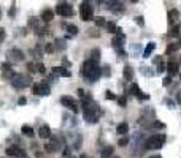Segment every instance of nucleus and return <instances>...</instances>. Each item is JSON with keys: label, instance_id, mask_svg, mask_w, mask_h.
Here are the masks:
<instances>
[{"label": "nucleus", "instance_id": "1", "mask_svg": "<svg viewBox=\"0 0 181 158\" xmlns=\"http://www.w3.org/2000/svg\"><path fill=\"white\" fill-rule=\"evenodd\" d=\"M81 74L87 79V81L94 82V81H97V79L100 78L102 71H100V68H99V65H97V62H94L92 59H89V60H86V62L83 63Z\"/></svg>", "mask_w": 181, "mask_h": 158}, {"label": "nucleus", "instance_id": "2", "mask_svg": "<svg viewBox=\"0 0 181 158\" xmlns=\"http://www.w3.org/2000/svg\"><path fill=\"white\" fill-rule=\"evenodd\" d=\"M83 114H84V119L89 123L97 122V119H99V104L94 103L91 98H87L86 101H83Z\"/></svg>", "mask_w": 181, "mask_h": 158}, {"label": "nucleus", "instance_id": "3", "mask_svg": "<svg viewBox=\"0 0 181 158\" xmlns=\"http://www.w3.org/2000/svg\"><path fill=\"white\" fill-rule=\"evenodd\" d=\"M11 84L15 89H26L32 84V78L29 74H15V78L11 79Z\"/></svg>", "mask_w": 181, "mask_h": 158}, {"label": "nucleus", "instance_id": "4", "mask_svg": "<svg viewBox=\"0 0 181 158\" xmlns=\"http://www.w3.org/2000/svg\"><path fill=\"white\" fill-rule=\"evenodd\" d=\"M165 142V134H152L151 138L146 139L148 149H160Z\"/></svg>", "mask_w": 181, "mask_h": 158}, {"label": "nucleus", "instance_id": "5", "mask_svg": "<svg viewBox=\"0 0 181 158\" xmlns=\"http://www.w3.org/2000/svg\"><path fill=\"white\" fill-rule=\"evenodd\" d=\"M80 14L83 21H92V16H94V10H92L89 2H83L80 7Z\"/></svg>", "mask_w": 181, "mask_h": 158}, {"label": "nucleus", "instance_id": "6", "mask_svg": "<svg viewBox=\"0 0 181 158\" xmlns=\"http://www.w3.org/2000/svg\"><path fill=\"white\" fill-rule=\"evenodd\" d=\"M56 13L57 14H60V16H72L73 14V8H72V5L70 3H67V2H60V3H57L56 5Z\"/></svg>", "mask_w": 181, "mask_h": 158}, {"label": "nucleus", "instance_id": "7", "mask_svg": "<svg viewBox=\"0 0 181 158\" xmlns=\"http://www.w3.org/2000/svg\"><path fill=\"white\" fill-rule=\"evenodd\" d=\"M60 103H62L64 106H67V108H70L73 112H78V104H76V101L70 98V96H62L60 98Z\"/></svg>", "mask_w": 181, "mask_h": 158}, {"label": "nucleus", "instance_id": "8", "mask_svg": "<svg viewBox=\"0 0 181 158\" xmlns=\"http://www.w3.org/2000/svg\"><path fill=\"white\" fill-rule=\"evenodd\" d=\"M11 60H15V62H22L24 60V52H22L21 49H11L10 52H8Z\"/></svg>", "mask_w": 181, "mask_h": 158}, {"label": "nucleus", "instance_id": "9", "mask_svg": "<svg viewBox=\"0 0 181 158\" xmlns=\"http://www.w3.org/2000/svg\"><path fill=\"white\" fill-rule=\"evenodd\" d=\"M178 68H180V67H178V63L173 62V60H170V62L167 63V71H169L170 76H175V74H178V73H180V70H178Z\"/></svg>", "mask_w": 181, "mask_h": 158}, {"label": "nucleus", "instance_id": "10", "mask_svg": "<svg viewBox=\"0 0 181 158\" xmlns=\"http://www.w3.org/2000/svg\"><path fill=\"white\" fill-rule=\"evenodd\" d=\"M130 92H132V95L138 96L140 100H148V95H146V93H143V92L140 90V87H138L137 84H132V87H130Z\"/></svg>", "mask_w": 181, "mask_h": 158}, {"label": "nucleus", "instance_id": "11", "mask_svg": "<svg viewBox=\"0 0 181 158\" xmlns=\"http://www.w3.org/2000/svg\"><path fill=\"white\" fill-rule=\"evenodd\" d=\"M124 40H126V36H124V33H121V29H118V33H116V36L113 38V46H114V48L122 46Z\"/></svg>", "mask_w": 181, "mask_h": 158}, {"label": "nucleus", "instance_id": "12", "mask_svg": "<svg viewBox=\"0 0 181 158\" xmlns=\"http://www.w3.org/2000/svg\"><path fill=\"white\" fill-rule=\"evenodd\" d=\"M53 73H54V76L57 74V76H62V78H70V71L65 70L64 67H54L53 68Z\"/></svg>", "mask_w": 181, "mask_h": 158}, {"label": "nucleus", "instance_id": "13", "mask_svg": "<svg viewBox=\"0 0 181 158\" xmlns=\"http://www.w3.org/2000/svg\"><path fill=\"white\" fill-rule=\"evenodd\" d=\"M38 136H40L41 139H48V138H51V128L48 127V125H43V127H40V130H38Z\"/></svg>", "mask_w": 181, "mask_h": 158}, {"label": "nucleus", "instance_id": "14", "mask_svg": "<svg viewBox=\"0 0 181 158\" xmlns=\"http://www.w3.org/2000/svg\"><path fill=\"white\" fill-rule=\"evenodd\" d=\"M116 131H118V134H127V133H129V123H127V122L119 123L118 128H116Z\"/></svg>", "mask_w": 181, "mask_h": 158}, {"label": "nucleus", "instance_id": "15", "mask_svg": "<svg viewBox=\"0 0 181 158\" xmlns=\"http://www.w3.org/2000/svg\"><path fill=\"white\" fill-rule=\"evenodd\" d=\"M41 19H43L45 22L53 21V19H54V13L51 11V10H45L43 13H41Z\"/></svg>", "mask_w": 181, "mask_h": 158}, {"label": "nucleus", "instance_id": "16", "mask_svg": "<svg viewBox=\"0 0 181 158\" xmlns=\"http://www.w3.org/2000/svg\"><path fill=\"white\" fill-rule=\"evenodd\" d=\"M122 74H124V79H126V81H132V79H133V70H132V67H126V68H124V71H122Z\"/></svg>", "mask_w": 181, "mask_h": 158}, {"label": "nucleus", "instance_id": "17", "mask_svg": "<svg viewBox=\"0 0 181 158\" xmlns=\"http://www.w3.org/2000/svg\"><path fill=\"white\" fill-rule=\"evenodd\" d=\"M21 133L22 134H26V136H34V128L30 127V125H22V128H21Z\"/></svg>", "mask_w": 181, "mask_h": 158}, {"label": "nucleus", "instance_id": "18", "mask_svg": "<svg viewBox=\"0 0 181 158\" xmlns=\"http://www.w3.org/2000/svg\"><path fill=\"white\" fill-rule=\"evenodd\" d=\"M113 152H114V149L111 147V146H108V147H105L103 150H102L100 155H102V158H110L111 155H113Z\"/></svg>", "mask_w": 181, "mask_h": 158}, {"label": "nucleus", "instance_id": "19", "mask_svg": "<svg viewBox=\"0 0 181 158\" xmlns=\"http://www.w3.org/2000/svg\"><path fill=\"white\" fill-rule=\"evenodd\" d=\"M40 92H41V95H49V92H51V89H49V86L46 84V82H40Z\"/></svg>", "mask_w": 181, "mask_h": 158}, {"label": "nucleus", "instance_id": "20", "mask_svg": "<svg viewBox=\"0 0 181 158\" xmlns=\"http://www.w3.org/2000/svg\"><path fill=\"white\" fill-rule=\"evenodd\" d=\"M176 19H178V11H176V10H170L169 11V22H170V24H173Z\"/></svg>", "mask_w": 181, "mask_h": 158}, {"label": "nucleus", "instance_id": "21", "mask_svg": "<svg viewBox=\"0 0 181 158\" xmlns=\"http://www.w3.org/2000/svg\"><path fill=\"white\" fill-rule=\"evenodd\" d=\"M178 48H180V44H178V43H171V44H169V46H167V54L176 52V51H178Z\"/></svg>", "mask_w": 181, "mask_h": 158}, {"label": "nucleus", "instance_id": "22", "mask_svg": "<svg viewBox=\"0 0 181 158\" xmlns=\"http://www.w3.org/2000/svg\"><path fill=\"white\" fill-rule=\"evenodd\" d=\"M106 29H108L110 33H118V27H116V24H113V22H106Z\"/></svg>", "mask_w": 181, "mask_h": 158}, {"label": "nucleus", "instance_id": "23", "mask_svg": "<svg viewBox=\"0 0 181 158\" xmlns=\"http://www.w3.org/2000/svg\"><path fill=\"white\" fill-rule=\"evenodd\" d=\"M94 21H95V25H97V27H103V25H106L105 17H102V16H97Z\"/></svg>", "mask_w": 181, "mask_h": 158}, {"label": "nucleus", "instance_id": "24", "mask_svg": "<svg viewBox=\"0 0 181 158\" xmlns=\"http://www.w3.org/2000/svg\"><path fill=\"white\" fill-rule=\"evenodd\" d=\"M154 48H156V44H154V43H149V44L146 46V49H145V54H143V55H145V57H148V55H149V54L152 52V51H154Z\"/></svg>", "mask_w": 181, "mask_h": 158}, {"label": "nucleus", "instance_id": "25", "mask_svg": "<svg viewBox=\"0 0 181 158\" xmlns=\"http://www.w3.org/2000/svg\"><path fill=\"white\" fill-rule=\"evenodd\" d=\"M67 32H68L70 35H76V33H78V27L73 25V24H68V25H67Z\"/></svg>", "mask_w": 181, "mask_h": 158}, {"label": "nucleus", "instance_id": "26", "mask_svg": "<svg viewBox=\"0 0 181 158\" xmlns=\"http://www.w3.org/2000/svg\"><path fill=\"white\" fill-rule=\"evenodd\" d=\"M35 71H38L41 74H45L46 73V68H45V65L43 63H38V65H35Z\"/></svg>", "mask_w": 181, "mask_h": 158}, {"label": "nucleus", "instance_id": "27", "mask_svg": "<svg viewBox=\"0 0 181 158\" xmlns=\"http://www.w3.org/2000/svg\"><path fill=\"white\" fill-rule=\"evenodd\" d=\"M91 55H92V60H94V62H97V60H99V57H100V51L99 49H94L91 52Z\"/></svg>", "mask_w": 181, "mask_h": 158}, {"label": "nucleus", "instance_id": "28", "mask_svg": "<svg viewBox=\"0 0 181 158\" xmlns=\"http://www.w3.org/2000/svg\"><path fill=\"white\" fill-rule=\"evenodd\" d=\"M56 44H57V46H56V49H64V48H65V41H64V40H56Z\"/></svg>", "mask_w": 181, "mask_h": 158}, {"label": "nucleus", "instance_id": "29", "mask_svg": "<svg viewBox=\"0 0 181 158\" xmlns=\"http://www.w3.org/2000/svg\"><path fill=\"white\" fill-rule=\"evenodd\" d=\"M170 35H171V36H178V35H180V25H175L173 29L170 30Z\"/></svg>", "mask_w": 181, "mask_h": 158}, {"label": "nucleus", "instance_id": "30", "mask_svg": "<svg viewBox=\"0 0 181 158\" xmlns=\"http://www.w3.org/2000/svg\"><path fill=\"white\" fill-rule=\"evenodd\" d=\"M127 144H129V138H122V139H119L118 146H119V147H126Z\"/></svg>", "mask_w": 181, "mask_h": 158}, {"label": "nucleus", "instance_id": "31", "mask_svg": "<svg viewBox=\"0 0 181 158\" xmlns=\"http://www.w3.org/2000/svg\"><path fill=\"white\" fill-rule=\"evenodd\" d=\"M2 71H3V73H8V71H11V67H10V63H2Z\"/></svg>", "mask_w": 181, "mask_h": 158}, {"label": "nucleus", "instance_id": "32", "mask_svg": "<svg viewBox=\"0 0 181 158\" xmlns=\"http://www.w3.org/2000/svg\"><path fill=\"white\" fill-rule=\"evenodd\" d=\"M105 96H106V100H114L116 98V95L113 93V92H110V90L105 92Z\"/></svg>", "mask_w": 181, "mask_h": 158}, {"label": "nucleus", "instance_id": "33", "mask_svg": "<svg viewBox=\"0 0 181 158\" xmlns=\"http://www.w3.org/2000/svg\"><path fill=\"white\" fill-rule=\"evenodd\" d=\"M45 51H46V52H48V54H51V52H53V51H54V46L51 44V43H48V44L45 46Z\"/></svg>", "mask_w": 181, "mask_h": 158}, {"label": "nucleus", "instance_id": "34", "mask_svg": "<svg viewBox=\"0 0 181 158\" xmlns=\"http://www.w3.org/2000/svg\"><path fill=\"white\" fill-rule=\"evenodd\" d=\"M34 93L38 95V96H41V92H40V86L38 84H34Z\"/></svg>", "mask_w": 181, "mask_h": 158}, {"label": "nucleus", "instance_id": "35", "mask_svg": "<svg viewBox=\"0 0 181 158\" xmlns=\"http://www.w3.org/2000/svg\"><path fill=\"white\" fill-rule=\"evenodd\" d=\"M3 40H5V29H3V27H0V43H2Z\"/></svg>", "mask_w": 181, "mask_h": 158}, {"label": "nucleus", "instance_id": "36", "mask_svg": "<svg viewBox=\"0 0 181 158\" xmlns=\"http://www.w3.org/2000/svg\"><path fill=\"white\" fill-rule=\"evenodd\" d=\"M135 19H137V22H138V25H140V27H143V25H145V21H143V17H141V16L135 17Z\"/></svg>", "mask_w": 181, "mask_h": 158}, {"label": "nucleus", "instance_id": "37", "mask_svg": "<svg viewBox=\"0 0 181 158\" xmlns=\"http://www.w3.org/2000/svg\"><path fill=\"white\" fill-rule=\"evenodd\" d=\"M159 71L162 73V71H167V65L162 62V63H159Z\"/></svg>", "mask_w": 181, "mask_h": 158}, {"label": "nucleus", "instance_id": "38", "mask_svg": "<svg viewBox=\"0 0 181 158\" xmlns=\"http://www.w3.org/2000/svg\"><path fill=\"white\" fill-rule=\"evenodd\" d=\"M27 70H29L30 73H34L35 71V65L34 63H27Z\"/></svg>", "mask_w": 181, "mask_h": 158}, {"label": "nucleus", "instance_id": "39", "mask_svg": "<svg viewBox=\"0 0 181 158\" xmlns=\"http://www.w3.org/2000/svg\"><path fill=\"white\" fill-rule=\"evenodd\" d=\"M70 157V149L65 147V150H64V158H68Z\"/></svg>", "mask_w": 181, "mask_h": 158}, {"label": "nucleus", "instance_id": "40", "mask_svg": "<svg viewBox=\"0 0 181 158\" xmlns=\"http://www.w3.org/2000/svg\"><path fill=\"white\" fill-rule=\"evenodd\" d=\"M170 82H171V78H165V79H164V86H165V87L170 86Z\"/></svg>", "mask_w": 181, "mask_h": 158}, {"label": "nucleus", "instance_id": "41", "mask_svg": "<svg viewBox=\"0 0 181 158\" xmlns=\"http://www.w3.org/2000/svg\"><path fill=\"white\" fill-rule=\"evenodd\" d=\"M119 104L121 106H126V98H119Z\"/></svg>", "mask_w": 181, "mask_h": 158}, {"label": "nucleus", "instance_id": "42", "mask_svg": "<svg viewBox=\"0 0 181 158\" xmlns=\"http://www.w3.org/2000/svg\"><path fill=\"white\" fill-rule=\"evenodd\" d=\"M26 98H24V96H22V98H19V104H26Z\"/></svg>", "mask_w": 181, "mask_h": 158}, {"label": "nucleus", "instance_id": "43", "mask_svg": "<svg viewBox=\"0 0 181 158\" xmlns=\"http://www.w3.org/2000/svg\"><path fill=\"white\" fill-rule=\"evenodd\" d=\"M10 16H15V5H13L11 10H10Z\"/></svg>", "mask_w": 181, "mask_h": 158}, {"label": "nucleus", "instance_id": "44", "mask_svg": "<svg viewBox=\"0 0 181 158\" xmlns=\"http://www.w3.org/2000/svg\"><path fill=\"white\" fill-rule=\"evenodd\" d=\"M176 98H178V103H181V90L178 92V96H176Z\"/></svg>", "mask_w": 181, "mask_h": 158}, {"label": "nucleus", "instance_id": "45", "mask_svg": "<svg viewBox=\"0 0 181 158\" xmlns=\"http://www.w3.org/2000/svg\"><path fill=\"white\" fill-rule=\"evenodd\" d=\"M35 155H37V157H38V158H41V157H43V155H41V152H37V153H35Z\"/></svg>", "mask_w": 181, "mask_h": 158}, {"label": "nucleus", "instance_id": "46", "mask_svg": "<svg viewBox=\"0 0 181 158\" xmlns=\"http://www.w3.org/2000/svg\"><path fill=\"white\" fill-rule=\"evenodd\" d=\"M149 158H162L160 155H154V157H149Z\"/></svg>", "mask_w": 181, "mask_h": 158}, {"label": "nucleus", "instance_id": "47", "mask_svg": "<svg viewBox=\"0 0 181 158\" xmlns=\"http://www.w3.org/2000/svg\"><path fill=\"white\" fill-rule=\"evenodd\" d=\"M0 19H2V8H0Z\"/></svg>", "mask_w": 181, "mask_h": 158}, {"label": "nucleus", "instance_id": "48", "mask_svg": "<svg viewBox=\"0 0 181 158\" xmlns=\"http://www.w3.org/2000/svg\"><path fill=\"white\" fill-rule=\"evenodd\" d=\"M80 158H87V157H86V155H81V157H80Z\"/></svg>", "mask_w": 181, "mask_h": 158}, {"label": "nucleus", "instance_id": "49", "mask_svg": "<svg viewBox=\"0 0 181 158\" xmlns=\"http://www.w3.org/2000/svg\"><path fill=\"white\" fill-rule=\"evenodd\" d=\"M113 158H121V157H113Z\"/></svg>", "mask_w": 181, "mask_h": 158}, {"label": "nucleus", "instance_id": "50", "mask_svg": "<svg viewBox=\"0 0 181 158\" xmlns=\"http://www.w3.org/2000/svg\"><path fill=\"white\" fill-rule=\"evenodd\" d=\"M87 158H89V157H87Z\"/></svg>", "mask_w": 181, "mask_h": 158}]
</instances>
